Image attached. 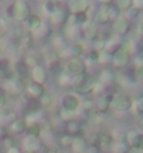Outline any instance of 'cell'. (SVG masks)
<instances>
[{
	"instance_id": "16",
	"label": "cell",
	"mask_w": 143,
	"mask_h": 153,
	"mask_svg": "<svg viewBox=\"0 0 143 153\" xmlns=\"http://www.w3.org/2000/svg\"><path fill=\"white\" fill-rule=\"evenodd\" d=\"M42 148V143H40V139L39 138H35V137H27L24 138L22 141V150H40Z\"/></svg>"
},
{
	"instance_id": "41",
	"label": "cell",
	"mask_w": 143,
	"mask_h": 153,
	"mask_svg": "<svg viewBox=\"0 0 143 153\" xmlns=\"http://www.w3.org/2000/svg\"><path fill=\"white\" fill-rule=\"evenodd\" d=\"M21 43H22V46H24V48L29 49L32 45H33V38H32L31 35H27V36L22 38V42H21Z\"/></svg>"
},
{
	"instance_id": "54",
	"label": "cell",
	"mask_w": 143,
	"mask_h": 153,
	"mask_svg": "<svg viewBox=\"0 0 143 153\" xmlns=\"http://www.w3.org/2000/svg\"><path fill=\"white\" fill-rule=\"evenodd\" d=\"M4 1H6V0H0V3H4Z\"/></svg>"
},
{
	"instance_id": "2",
	"label": "cell",
	"mask_w": 143,
	"mask_h": 153,
	"mask_svg": "<svg viewBox=\"0 0 143 153\" xmlns=\"http://www.w3.org/2000/svg\"><path fill=\"white\" fill-rule=\"evenodd\" d=\"M64 74L75 78L86 74V61L81 57H70L64 64Z\"/></svg>"
},
{
	"instance_id": "36",
	"label": "cell",
	"mask_w": 143,
	"mask_h": 153,
	"mask_svg": "<svg viewBox=\"0 0 143 153\" xmlns=\"http://www.w3.org/2000/svg\"><path fill=\"white\" fill-rule=\"evenodd\" d=\"M111 56L113 53L107 52V50H103V52H100V57H99V63L100 64H107L111 61Z\"/></svg>"
},
{
	"instance_id": "56",
	"label": "cell",
	"mask_w": 143,
	"mask_h": 153,
	"mask_svg": "<svg viewBox=\"0 0 143 153\" xmlns=\"http://www.w3.org/2000/svg\"><path fill=\"white\" fill-rule=\"evenodd\" d=\"M0 76H1V75H0Z\"/></svg>"
},
{
	"instance_id": "11",
	"label": "cell",
	"mask_w": 143,
	"mask_h": 153,
	"mask_svg": "<svg viewBox=\"0 0 143 153\" xmlns=\"http://www.w3.org/2000/svg\"><path fill=\"white\" fill-rule=\"evenodd\" d=\"M47 70L44 68L43 65H36V67H33V68L31 70V78L33 82H36V84H40V85H44L46 84V81H47Z\"/></svg>"
},
{
	"instance_id": "52",
	"label": "cell",
	"mask_w": 143,
	"mask_h": 153,
	"mask_svg": "<svg viewBox=\"0 0 143 153\" xmlns=\"http://www.w3.org/2000/svg\"><path fill=\"white\" fill-rule=\"evenodd\" d=\"M140 132H143V118H142V121H140Z\"/></svg>"
},
{
	"instance_id": "5",
	"label": "cell",
	"mask_w": 143,
	"mask_h": 153,
	"mask_svg": "<svg viewBox=\"0 0 143 153\" xmlns=\"http://www.w3.org/2000/svg\"><path fill=\"white\" fill-rule=\"evenodd\" d=\"M60 106L63 110H67L71 113H78L81 107V99L76 93H65L60 100Z\"/></svg>"
},
{
	"instance_id": "25",
	"label": "cell",
	"mask_w": 143,
	"mask_h": 153,
	"mask_svg": "<svg viewBox=\"0 0 143 153\" xmlns=\"http://www.w3.org/2000/svg\"><path fill=\"white\" fill-rule=\"evenodd\" d=\"M115 139L110 135V134H102L99 137V145H100V148L103 150H108L110 148H111V145H113V142H114Z\"/></svg>"
},
{
	"instance_id": "29",
	"label": "cell",
	"mask_w": 143,
	"mask_h": 153,
	"mask_svg": "<svg viewBox=\"0 0 143 153\" xmlns=\"http://www.w3.org/2000/svg\"><path fill=\"white\" fill-rule=\"evenodd\" d=\"M57 8H59V6H57L53 0H46V1L43 3V10H44V13H46L49 17L52 16L53 13L57 10Z\"/></svg>"
},
{
	"instance_id": "27",
	"label": "cell",
	"mask_w": 143,
	"mask_h": 153,
	"mask_svg": "<svg viewBox=\"0 0 143 153\" xmlns=\"http://www.w3.org/2000/svg\"><path fill=\"white\" fill-rule=\"evenodd\" d=\"M114 4L119 13H125L128 8L132 7V0H114Z\"/></svg>"
},
{
	"instance_id": "9",
	"label": "cell",
	"mask_w": 143,
	"mask_h": 153,
	"mask_svg": "<svg viewBox=\"0 0 143 153\" xmlns=\"http://www.w3.org/2000/svg\"><path fill=\"white\" fill-rule=\"evenodd\" d=\"M97 25H107L111 22V17H110V6H99L97 11L95 13V20Z\"/></svg>"
},
{
	"instance_id": "43",
	"label": "cell",
	"mask_w": 143,
	"mask_h": 153,
	"mask_svg": "<svg viewBox=\"0 0 143 153\" xmlns=\"http://www.w3.org/2000/svg\"><path fill=\"white\" fill-rule=\"evenodd\" d=\"M135 76L139 81H143V65H138L135 68Z\"/></svg>"
},
{
	"instance_id": "18",
	"label": "cell",
	"mask_w": 143,
	"mask_h": 153,
	"mask_svg": "<svg viewBox=\"0 0 143 153\" xmlns=\"http://www.w3.org/2000/svg\"><path fill=\"white\" fill-rule=\"evenodd\" d=\"M0 75H3L6 79L16 76L13 71V64L8 59H0Z\"/></svg>"
},
{
	"instance_id": "35",
	"label": "cell",
	"mask_w": 143,
	"mask_h": 153,
	"mask_svg": "<svg viewBox=\"0 0 143 153\" xmlns=\"http://www.w3.org/2000/svg\"><path fill=\"white\" fill-rule=\"evenodd\" d=\"M99 57H100V52L92 49V52L87 53V57H86V60L85 61H87V63H99Z\"/></svg>"
},
{
	"instance_id": "1",
	"label": "cell",
	"mask_w": 143,
	"mask_h": 153,
	"mask_svg": "<svg viewBox=\"0 0 143 153\" xmlns=\"http://www.w3.org/2000/svg\"><path fill=\"white\" fill-rule=\"evenodd\" d=\"M132 106H133V99L131 95H128L125 92H118L113 95L110 109L115 110L118 113H127V111L132 110Z\"/></svg>"
},
{
	"instance_id": "26",
	"label": "cell",
	"mask_w": 143,
	"mask_h": 153,
	"mask_svg": "<svg viewBox=\"0 0 143 153\" xmlns=\"http://www.w3.org/2000/svg\"><path fill=\"white\" fill-rule=\"evenodd\" d=\"M67 129H68V134L70 135H78V134L81 132V123L79 121H76V120H71V121H68L67 123Z\"/></svg>"
},
{
	"instance_id": "47",
	"label": "cell",
	"mask_w": 143,
	"mask_h": 153,
	"mask_svg": "<svg viewBox=\"0 0 143 153\" xmlns=\"http://www.w3.org/2000/svg\"><path fill=\"white\" fill-rule=\"evenodd\" d=\"M138 32L143 35V20H140L139 22H138Z\"/></svg>"
},
{
	"instance_id": "10",
	"label": "cell",
	"mask_w": 143,
	"mask_h": 153,
	"mask_svg": "<svg viewBox=\"0 0 143 153\" xmlns=\"http://www.w3.org/2000/svg\"><path fill=\"white\" fill-rule=\"evenodd\" d=\"M125 141L129 145L131 149L136 148H143V132L140 131H129L125 135Z\"/></svg>"
},
{
	"instance_id": "50",
	"label": "cell",
	"mask_w": 143,
	"mask_h": 153,
	"mask_svg": "<svg viewBox=\"0 0 143 153\" xmlns=\"http://www.w3.org/2000/svg\"><path fill=\"white\" fill-rule=\"evenodd\" d=\"M135 61H136V67H138V65H143V59H140V57L135 59Z\"/></svg>"
},
{
	"instance_id": "17",
	"label": "cell",
	"mask_w": 143,
	"mask_h": 153,
	"mask_svg": "<svg viewBox=\"0 0 143 153\" xmlns=\"http://www.w3.org/2000/svg\"><path fill=\"white\" fill-rule=\"evenodd\" d=\"M113 95H103V96H99L97 100L95 103V107L97 109L99 113H106L108 109H110V103H111Z\"/></svg>"
},
{
	"instance_id": "4",
	"label": "cell",
	"mask_w": 143,
	"mask_h": 153,
	"mask_svg": "<svg viewBox=\"0 0 143 153\" xmlns=\"http://www.w3.org/2000/svg\"><path fill=\"white\" fill-rule=\"evenodd\" d=\"M13 6H14V20L18 22H25L32 14L31 3L28 0H16Z\"/></svg>"
},
{
	"instance_id": "24",
	"label": "cell",
	"mask_w": 143,
	"mask_h": 153,
	"mask_svg": "<svg viewBox=\"0 0 143 153\" xmlns=\"http://www.w3.org/2000/svg\"><path fill=\"white\" fill-rule=\"evenodd\" d=\"M110 149L113 153H128L131 148L127 143V141H114Z\"/></svg>"
},
{
	"instance_id": "22",
	"label": "cell",
	"mask_w": 143,
	"mask_h": 153,
	"mask_svg": "<svg viewBox=\"0 0 143 153\" xmlns=\"http://www.w3.org/2000/svg\"><path fill=\"white\" fill-rule=\"evenodd\" d=\"M42 125H40L39 121H33V123H29L28 127H27V135L28 137H35V138H40L42 135Z\"/></svg>"
},
{
	"instance_id": "39",
	"label": "cell",
	"mask_w": 143,
	"mask_h": 153,
	"mask_svg": "<svg viewBox=\"0 0 143 153\" xmlns=\"http://www.w3.org/2000/svg\"><path fill=\"white\" fill-rule=\"evenodd\" d=\"M7 96H8L7 91L4 89V86L0 85V107H1V109H3L4 106H6V103H7Z\"/></svg>"
},
{
	"instance_id": "20",
	"label": "cell",
	"mask_w": 143,
	"mask_h": 153,
	"mask_svg": "<svg viewBox=\"0 0 143 153\" xmlns=\"http://www.w3.org/2000/svg\"><path fill=\"white\" fill-rule=\"evenodd\" d=\"M72 153H86L87 152V142L86 139L79 137H74V141L71 143Z\"/></svg>"
},
{
	"instance_id": "13",
	"label": "cell",
	"mask_w": 143,
	"mask_h": 153,
	"mask_svg": "<svg viewBox=\"0 0 143 153\" xmlns=\"http://www.w3.org/2000/svg\"><path fill=\"white\" fill-rule=\"evenodd\" d=\"M13 71H14V75L20 79H27V76L31 75V68L25 64V61H17L13 64Z\"/></svg>"
},
{
	"instance_id": "31",
	"label": "cell",
	"mask_w": 143,
	"mask_h": 153,
	"mask_svg": "<svg viewBox=\"0 0 143 153\" xmlns=\"http://www.w3.org/2000/svg\"><path fill=\"white\" fill-rule=\"evenodd\" d=\"M39 105H40V107H43V109H49V107H52L53 97L50 96L49 93H44L43 96L39 99Z\"/></svg>"
},
{
	"instance_id": "19",
	"label": "cell",
	"mask_w": 143,
	"mask_h": 153,
	"mask_svg": "<svg viewBox=\"0 0 143 153\" xmlns=\"http://www.w3.org/2000/svg\"><path fill=\"white\" fill-rule=\"evenodd\" d=\"M67 18H68L67 11H65L63 7H59L56 11L50 16V21H52V24L57 25V27H59V25H63L64 22H67Z\"/></svg>"
},
{
	"instance_id": "42",
	"label": "cell",
	"mask_w": 143,
	"mask_h": 153,
	"mask_svg": "<svg viewBox=\"0 0 143 153\" xmlns=\"http://www.w3.org/2000/svg\"><path fill=\"white\" fill-rule=\"evenodd\" d=\"M95 106V103L92 100H86V102H81V107L79 110H85V111H89V110L92 109Z\"/></svg>"
},
{
	"instance_id": "7",
	"label": "cell",
	"mask_w": 143,
	"mask_h": 153,
	"mask_svg": "<svg viewBox=\"0 0 143 153\" xmlns=\"http://www.w3.org/2000/svg\"><path fill=\"white\" fill-rule=\"evenodd\" d=\"M4 89L7 91V93H14V95H20V93L25 92L27 89V84L24 79H20L17 76H13L10 79L4 81Z\"/></svg>"
},
{
	"instance_id": "33",
	"label": "cell",
	"mask_w": 143,
	"mask_h": 153,
	"mask_svg": "<svg viewBox=\"0 0 143 153\" xmlns=\"http://www.w3.org/2000/svg\"><path fill=\"white\" fill-rule=\"evenodd\" d=\"M75 116L76 113H71V111H67V110H63L60 109V118L63 121H71V120H75Z\"/></svg>"
},
{
	"instance_id": "32",
	"label": "cell",
	"mask_w": 143,
	"mask_h": 153,
	"mask_svg": "<svg viewBox=\"0 0 143 153\" xmlns=\"http://www.w3.org/2000/svg\"><path fill=\"white\" fill-rule=\"evenodd\" d=\"M132 110L135 111L136 116L143 117V99H138L136 102H133V106H132Z\"/></svg>"
},
{
	"instance_id": "49",
	"label": "cell",
	"mask_w": 143,
	"mask_h": 153,
	"mask_svg": "<svg viewBox=\"0 0 143 153\" xmlns=\"http://www.w3.org/2000/svg\"><path fill=\"white\" fill-rule=\"evenodd\" d=\"M7 153H21V150L17 148V146H14V148H11V149H8Z\"/></svg>"
},
{
	"instance_id": "53",
	"label": "cell",
	"mask_w": 143,
	"mask_h": 153,
	"mask_svg": "<svg viewBox=\"0 0 143 153\" xmlns=\"http://www.w3.org/2000/svg\"><path fill=\"white\" fill-rule=\"evenodd\" d=\"M1 114H3V110H1V107H0V117H1Z\"/></svg>"
},
{
	"instance_id": "12",
	"label": "cell",
	"mask_w": 143,
	"mask_h": 153,
	"mask_svg": "<svg viewBox=\"0 0 143 153\" xmlns=\"http://www.w3.org/2000/svg\"><path fill=\"white\" fill-rule=\"evenodd\" d=\"M25 92L28 93L29 97H32V99H38V100H39L40 97L46 93V89H44V85L36 84V82H31V84L27 85Z\"/></svg>"
},
{
	"instance_id": "38",
	"label": "cell",
	"mask_w": 143,
	"mask_h": 153,
	"mask_svg": "<svg viewBox=\"0 0 143 153\" xmlns=\"http://www.w3.org/2000/svg\"><path fill=\"white\" fill-rule=\"evenodd\" d=\"M139 13H140L139 10H136L135 7H131V8H128L127 11L124 13V16L127 17L129 21H131V20H133V18H136V17L139 16Z\"/></svg>"
},
{
	"instance_id": "15",
	"label": "cell",
	"mask_w": 143,
	"mask_h": 153,
	"mask_svg": "<svg viewBox=\"0 0 143 153\" xmlns=\"http://www.w3.org/2000/svg\"><path fill=\"white\" fill-rule=\"evenodd\" d=\"M84 29V36L86 40H93L99 36V29H97V24H96L95 21H89L87 24H85L82 27Z\"/></svg>"
},
{
	"instance_id": "55",
	"label": "cell",
	"mask_w": 143,
	"mask_h": 153,
	"mask_svg": "<svg viewBox=\"0 0 143 153\" xmlns=\"http://www.w3.org/2000/svg\"><path fill=\"white\" fill-rule=\"evenodd\" d=\"M63 1H68V0H63Z\"/></svg>"
},
{
	"instance_id": "28",
	"label": "cell",
	"mask_w": 143,
	"mask_h": 153,
	"mask_svg": "<svg viewBox=\"0 0 143 153\" xmlns=\"http://www.w3.org/2000/svg\"><path fill=\"white\" fill-rule=\"evenodd\" d=\"M106 45H107V40L100 36H97L96 39L92 40V48H93V50H97V52L106 50Z\"/></svg>"
},
{
	"instance_id": "46",
	"label": "cell",
	"mask_w": 143,
	"mask_h": 153,
	"mask_svg": "<svg viewBox=\"0 0 143 153\" xmlns=\"http://www.w3.org/2000/svg\"><path fill=\"white\" fill-rule=\"evenodd\" d=\"M4 33H6V27H4L3 22H1V20H0V38H3Z\"/></svg>"
},
{
	"instance_id": "45",
	"label": "cell",
	"mask_w": 143,
	"mask_h": 153,
	"mask_svg": "<svg viewBox=\"0 0 143 153\" xmlns=\"http://www.w3.org/2000/svg\"><path fill=\"white\" fill-rule=\"evenodd\" d=\"M97 3H99V6H111V3H114V0H96Z\"/></svg>"
},
{
	"instance_id": "6",
	"label": "cell",
	"mask_w": 143,
	"mask_h": 153,
	"mask_svg": "<svg viewBox=\"0 0 143 153\" xmlns=\"http://www.w3.org/2000/svg\"><path fill=\"white\" fill-rule=\"evenodd\" d=\"M113 31L117 36H127L131 31V21L125 16L119 14L114 21H113Z\"/></svg>"
},
{
	"instance_id": "14",
	"label": "cell",
	"mask_w": 143,
	"mask_h": 153,
	"mask_svg": "<svg viewBox=\"0 0 143 153\" xmlns=\"http://www.w3.org/2000/svg\"><path fill=\"white\" fill-rule=\"evenodd\" d=\"M27 127H28V124H27L25 118H18L17 117L16 120H13L8 124V131L14 134V135H20V134H24L27 131Z\"/></svg>"
},
{
	"instance_id": "44",
	"label": "cell",
	"mask_w": 143,
	"mask_h": 153,
	"mask_svg": "<svg viewBox=\"0 0 143 153\" xmlns=\"http://www.w3.org/2000/svg\"><path fill=\"white\" fill-rule=\"evenodd\" d=\"M132 7H135L139 11H143V0H132Z\"/></svg>"
},
{
	"instance_id": "23",
	"label": "cell",
	"mask_w": 143,
	"mask_h": 153,
	"mask_svg": "<svg viewBox=\"0 0 143 153\" xmlns=\"http://www.w3.org/2000/svg\"><path fill=\"white\" fill-rule=\"evenodd\" d=\"M25 22H27V25H28V28L31 29V32H33L35 29H38L40 25L43 24V21H42V18H40L39 14H33V13L28 17V20L25 21Z\"/></svg>"
},
{
	"instance_id": "30",
	"label": "cell",
	"mask_w": 143,
	"mask_h": 153,
	"mask_svg": "<svg viewBox=\"0 0 143 153\" xmlns=\"http://www.w3.org/2000/svg\"><path fill=\"white\" fill-rule=\"evenodd\" d=\"M70 50H71V56L70 57H81V54L84 53L85 49H84V45L79 43V42H76L75 45H72Z\"/></svg>"
},
{
	"instance_id": "37",
	"label": "cell",
	"mask_w": 143,
	"mask_h": 153,
	"mask_svg": "<svg viewBox=\"0 0 143 153\" xmlns=\"http://www.w3.org/2000/svg\"><path fill=\"white\" fill-rule=\"evenodd\" d=\"M3 145L6 149H11V148H14L16 146V141H14V138L10 137V135H4L3 137Z\"/></svg>"
},
{
	"instance_id": "3",
	"label": "cell",
	"mask_w": 143,
	"mask_h": 153,
	"mask_svg": "<svg viewBox=\"0 0 143 153\" xmlns=\"http://www.w3.org/2000/svg\"><path fill=\"white\" fill-rule=\"evenodd\" d=\"M111 63L115 68L122 70L127 68L131 63V52L128 50L127 46H119L111 56Z\"/></svg>"
},
{
	"instance_id": "21",
	"label": "cell",
	"mask_w": 143,
	"mask_h": 153,
	"mask_svg": "<svg viewBox=\"0 0 143 153\" xmlns=\"http://www.w3.org/2000/svg\"><path fill=\"white\" fill-rule=\"evenodd\" d=\"M97 81H99L102 85H104V86H108V85H111L113 81H114V73H113L110 68L102 70V73L97 76Z\"/></svg>"
},
{
	"instance_id": "34",
	"label": "cell",
	"mask_w": 143,
	"mask_h": 153,
	"mask_svg": "<svg viewBox=\"0 0 143 153\" xmlns=\"http://www.w3.org/2000/svg\"><path fill=\"white\" fill-rule=\"evenodd\" d=\"M72 141H74V137L70 135V134H65V135H61V137H60V145L64 146V148L71 146Z\"/></svg>"
},
{
	"instance_id": "8",
	"label": "cell",
	"mask_w": 143,
	"mask_h": 153,
	"mask_svg": "<svg viewBox=\"0 0 143 153\" xmlns=\"http://www.w3.org/2000/svg\"><path fill=\"white\" fill-rule=\"evenodd\" d=\"M89 8V0H68L67 10L70 14H79V13H86Z\"/></svg>"
},
{
	"instance_id": "51",
	"label": "cell",
	"mask_w": 143,
	"mask_h": 153,
	"mask_svg": "<svg viewBox=\"0 0 143 153\" xmlns=\"http://www.w3.org/2000/svg\"><path fill=\"white\" fill-rule=\"evenodd\" d=\"M21 153H38L36 150H21Z\"/></svg>"
},
{
	"instance_id": "40",
	"label": "cell",
	"mask_w": 143,
	"mask_h": 153,
	"mask_svg": "<svg viewBox=\"0 0 143 153\" xmlns=\"http://www.w3.org/2000/svg\"><path fill=\"white\" fill-rule=\"evenodd\" d=\"M24 61H25V64L28 65L31 70L33 68V67H36V65H39V60H38L35 56H28Z\"/></svg>"
},
{
	"instance_id": "48",
	"label": "cell",
	"mask_w": 143,
	"mask_h": 153,
	"mask_svg": "<svg viewBox=\"0 0 143 153\" xmlns=\"http://www.w3.org/2000/svg\"><path fill=\"white\" fill-rule=\"evenodd\" d=\"M128 153H143V148H136V149H129Z\"/></svg>"
}]
</instances>
